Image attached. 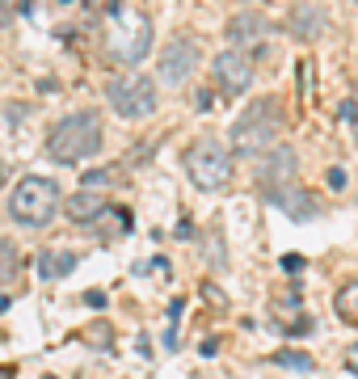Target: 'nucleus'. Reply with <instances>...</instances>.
Listing matches in <instances>:
<instances>
[{
    "label": "nucleus",
    "instance_id": "nucleus-1",
    "mask_svg": "<svg viewBox=\"0 0 358 379\" xmlns=\"http://www.w3.org/2000/svg\"><path fill=\"white\" fill-rule=\"evenodd\" d=\"M97 148H101V118L89 114V110L68 114L46 135V156L55 160V165H80V160L97 156Z\"/></svg>",
    "mask_w": 358,
    "mask_h": 379
},
{
    "label": "nucleus",
    "instance_id": "nucleus-2",
    "mask_svg": "<svg viewBox=\"0 0 358 379\" xmlns=\"http://www.w3.org/2000/svg\"><path fill=\"white\" fill-rule=\"evenodd\" d=\"M283 131V105L274 97H262V101H253L249 110L232 123V152L240 156H262L274 148Z\"/></svg>",
    "mask_w": 358,
    "mask_h": 379
},
{
    "label": "nucleus",
    "instance_id": "nucleus-3",
    "mask_svg": "<svg viewBox=\"0 0 358 379\" xmlns=\"http://www.w3.org/2000/svg\"><path fill=\"white\" fill-rule=\"evenodd\" d=\"M9 211L26 228H46L60 211V186L51 177H21L17 190L9 194Z\"/></svg>",
    "mask_w": 358,
    "mask_h": 379
},
{
    "label": "nucleus",
    "instance_id": "nucleus-4",
    "mask_svg": "<svg viewBox=\"0 0 358 379\" xmlns=\"http://www.w3.org/2000/svg\"><path fill=\"white\" fill-rule=\"evenodd\" d=\"M106 46H110V60H118V64H127V68L143 64V60L152 55V21H147L143 13H123V9H114V26H110Z\"/></svg>",
    "mask_w": 358,
    "mask_h": 379
},
{
    "label": "nucleus",
    "instance_id": "nucleus-5",
    "mask_svg": "<svg viewBox=\"0 0 358 379\" xmlns=\"http://www.w3.org/2000/svg\"><path fill=\"white\" fill-rule=\"evenodd\" d=\"M186 169H190V177H194L198 190L220 194V190L232 182V156H228L215 139H198V143L186 152Z\"/></svg>",
    "mask_w": 358,
    "mask_h": 379
},
{
    "label": "nucleus",
    "instance_id": "nucleus-6",
    "mask_svg": "<svg viewBox=\"0 0 358 379\" xmlns=\"http://www.w3.org/2000/svg\"><path fill=\"white\" fill-rule=\"evenodd\" d=\"M106 97H110V105L123 118H147L152 110H156V85H152L147 76H118V80H110Z\"/></svg>",
    "mask_w": 358,
    "mask_h": 379
},
{
    "label": "nucleus",
    "instance_id": "nucleus-7",
    "mask_svg": "<svg viewBox=\"0 0 358 379\" xmlns=\"http://www.w3.org/2000/svg\"><path fill=\"white\" fill-rule=\"evenodd\" d=\"M194 64H198V46L190 38H173V42H165V55L156 64V76L173 89V85H181L194 72Z\"/></svg>",
    "mask_w": 358,
    "mask_h": 379
},
{
    "label": "nucleus",
    "instance_id": "nucleus-8",
    "mask_svg": "<svg viewBox=\"0 0 358 379\" xmlns=\"http://www.w3.org/2000/svg\"><path fill=\"white\" fill-rule=\"evenodd\" d=\"M270 206H278L283 215H291L295 224H308V220H316L321 215V198H312L308 190H299V186H270Z\"/></svg>",
    "mask_w": 358,
    "mask_h": 379
},
{
    "label": "nucleus",
    "instance_id": "nucleus-9",
    "mask_svg": "<svg viewBox=\"0 0 358 379\" xmlns=\"http://www.w3.org/2000/svg\"><path fill=\"white\" fill-rule=\"evenodd\" d=\"M215 80H220V89L228 93V97H236V93H244L249 85H253V60L244 55V51H224V55H215Z\"/></svg>",
    "mask_w": 358,
    "mask_h": 379
},
{
    "label": "nucleus",
    "instance_id": "nucleus-10",
    "mask_svg": "<svg viewBox=\"0 0 358 379\" xmlns=\"http://www.w3.org/2000/svg\"><path fill=\"white\" fill-rule=\"evenodd\" d=\"M325 26H329V17H325V9H321V5H299V9H291V17H287V30H291L299 42L321 38V34H325Z\"/></svg>",
    "mask_w": 358,
    "mask_h": 379
},
{
    "label": "nucleus",
    "instance_id": "nucleus-11",
    "mask_svg": "<svg viewBox=\"0 0 358 379\" xmlns=\"http://www.w3.org/2000/svg\"><path fill=\"white\" fill-rule=\"evenodd\" d=\"M64 211H68L72 224H97V215L106 211V198H101L97 190H80V194H72L64 202Z\"/></svg>",
    "mask_w": 358,
    "mask_h": 379
},
{
    "label": "nucleus",
    "instance_id": "nucleus-12",
    "mask_svg": "<svg viewBox=\"0 0 358 379\" xmlns=\"http://www.w3.org/2000/svg\"><path fill=\"white\" fill-rule=\"evenodd\" d=\"M295 173V152L291 148H274L262 165V182L266 186H287V177Z\"/></svg>",
    "mask_w": 358,
    "mask_h": 379
},
{
    "label": "nucleus",
    "instance_id": "nucleus-13",
    "mask_svg": "<svg viewBox=\"0 0 358 379\" xmlns=\"http://www.w3.org/2000/svg\"><path fill=\"white\" fill-rule=\"evenodd\" d=\"M72 270H76V257H72V253H42V257H38V274H42L46 283L68 279Z\"/></svg>",
    "mask_w": 358,
    "mask_h": 379
},
{
    "label": "nucleus",
    "instance_id": "nucleus-14",
    "mask_svg": "<svg viewBox=\"0 0 358 379\" xmlns=\"http://www.w3.org/2000/svg\"><path fill=\"white\" fill-rule=\"evenodd\" d=\"M266 30H270L266 17H258V13H240V17H232L228 38H232V42H244V38H262Z\"/></svg>",
    "mask_w": 358,
    "mask_h": 379
},
{
    "label": "nucleus",
    "instance_id": "nucleus-15",
    "mask_svg": "<svg viewBox=\"0 0 358 379\" xmlns=\"http://www.w3.org/2000/svg\"><path fill=\"white\" fill-rule=\"evenodd\" d=\"M333 308H337V316H341L346 324H354V329H358V283H346V287L337 291Z\"/></svg>",
    "mask_w": 358,
    "mask_h": 379
},
{
    "label": "nucleus",
    "instance_id": "nucleus-16",
    "mask_svg": "<svg viewBox=\"0 0 358 379\" xmlns=\"http://www.w3.org/2000/svg\"><path fill=\"white\" fill-rule=\"evenodd\" d=\"M17 270H21L17 249H13L5 236H0V287H5V283H13V274H17Z\"/></svg>",
    "mask_w": 358,
    "mask_h": 379
},
{
    "label": "nucleus",
    "instance_id": "nucleus-17",
    "mask_svg": "<svg viewBox=\"0 0 358 379\" xmlns=\"http://www.w3.org/2000/svg\"><path fill=\"white\" fill-rule=\"evenodd\" d=\"M274 362H278V367H287V371H312V358L303 354V350H278V354H274Z\"/></svg>",
    "mask_w": 358,
    "mask_h": 379
},
{
    "label": "nucleus",
    "instance_id": "nucleus-18",
    "mask_svg": "<svg viewBox=\"0 0 358 379\" xmlns=\"http://www.w3.org/2000/svg\"><path fill=\"white\" fill-rule=\"evenodd\" d=\"M303 265H308V257H299V253H283V270H287V274H303Z\"/></svg>",
    "mask_w": 358,
    "mask_h": 379
},
{
    "label": "nucleus",
    "instance_id": "nucleus-19",
    "mask_svg": "<svg viewBox=\"0 0 358 379\" xmlns=\"http://www.w3.org/2000/svg\"><path fill=\"white\" fill-rule=\"evenodd\" d=\"M287 333H291V337H308V333H312V320H308V316H295V320L287 324Z\"/></svg>",
    "mask_w": 358,
    "mask_h": 379
},
{
    "label": "nucleus",
    "instance_id": "nucleus-20",
    "mask_svg": "<svg viewBox=\"0 0 358 379\" xmlns=\"http://www.w3.org/2000/svg\"><path fill=\"white\" fill-rule=\"evenodd\" d=\"M299 89H303V97H312V64L308 60L299 64Z\"/></svg>",
    "mask_w": 358,
    "mask_h": 379
},
{
    "label": "nucleus",
    "instance_id": "nucleus-21",
    "mask_svg": "<svg viewBox=\"0 0 358 379\" xmlns=\"http://www.w3.org/2000/svg\"><path fill=\"white\" fill-rule=\"evenodd\" d=\"M106 182H110V173H101V169H89L84 173V190H101Z\"/></svg>",
    "mask_w": 358,
    "mask_h": 379
},
{
    "label": "nucleus",
    "instance_id": "nucleus-22",
    "mask_svg": "<svg viewBox=\"0 0 358 379\" xmlns=\"http://www.w3.org/2000/svg\"><path fill=\"white\" fill-rule=\"evenodd\" d=\"M84 303H89V308H106V291H89Z\"/></svg>",
    "mask_w": 358,
    "mask_h": 379
},
{
    "label": "nucleus",
    "instance_id": "nucleus-23",
    "mask_svg": "<svg viewBox=\"0 0 358 379\" xmlns=\"http://www.w3.org/2000/svg\"><path fill=\"white\" fill-rule=\"evenodd\" d=\"M337 114H341V123H354V118H358V110H354V101H341V110H337Z\"/></svg>",
    "mask_w": 358,
    "mask_h": 379
},
{
    "label": "nucleus",
    "instance_id": "nucleus-24",
    "mask_svg": "<svg viewBox=\"0 0 358 379\" xmlns=\"http://www.w3.org/2000/svg\"><path fill=\"white\" fill-rule=\"evenodd\" d=\"M329 186L341 190V186H346V169H329Z\"/></svg>",
    "mask_w": 358,
    "mask_h": 379
},
{
    "label": "nucleus",
    "instance_id": "nucleus-25",
    "mask_svg": "<svg viewBox=\"0 0 358 379\" xmlns=\"http://www.w3.org/2000/svg\"><path fill=\"white\" fill-rule=\"evenodd\" d=\"M346 367H350V375H358V346L346 350Z\"/></svg>",
    "mask_w": 358,
    "mask_h": 379
},
{
    "label": "nucleus",
    "instance_id": "nucleus-26",
    "mask_svg": "<svg viewBox=\"0 0 358 379\" xmlns=\"http://www.w3.org/2000/svg\"><path fill=\"white\" fill-rule=\"evenodd\" d=\"M9 21H13V13H9L5 5H0V26H9Z\"/></svg>",
    "mask_w": 358,
    "mask_h": 379
},
{
    "label": "nucleus",
    "instance_id": "nucleus-27",
    "mask_svg": "<svg viewBox=\"0 0 358 379\" xmlns=\"http://www.w3.org/2000/svg\"><path fill=\"white\" fill-rule=\"evenodd\" d=\"M0 379H17V371L13 367H0Z\"/></svg>",
    "mask_w": 358,
    "mask_h": 379
},
{
    "label": "nucleus",
    "instance_id": "nucleus-28",
    "mask_svg": "<svg viewBox=\"0 0 358 379\" xmlns=\"http://www.w3.org/2000/svg\"><path fill=\"white\" fill-rule=\"evenodd\" d=\"M0 312H9V295H0Z\"/></svg>",
    "mask_w": 358,
    "mask_h": 379
},
{
    "label": "nucleus",
    "instance_id": "nucleus-29",
    "mask_svg": "<svg viewBox=\"0 0 358 379\" xmlns=\"http://www.w3.org/2000/svg\"><path fill=\"white\" fill-rule=\"evenodd\" d=\"M46 379H60V375H46Z\"/></svg>",
    "mask_w": 358,
    "mask_h": 379
},
{
    "label": "nucleus",
    "instance_id": "nucleus-30",
    "mask_svg": "<svg viewBox=\"0 0 358 379\" xmlns=\"http://www.w3.org/2000/svg\"><path fill=\"white\" fill-rule=\"evenodd\" d=\"M354 110H358V101H354ZM354 123H358V118H354Z\"/></svg>",
    "mask_w": 358,
    "mask_h": 379
},
{
    "label": "nucleus",
    "instance_id": "nucleus-31",
    "mask_svg": "<svg viewBox=\"0 0 358 379\" xmlns=\"http://www.w3.org/2000/svg\"><path fill=\"white\" fill-rule=\"evenodd\" d=\"M240 5H249V0H240Z\"/></svg>",
    "mask_w": 358,
    "mask_h": 379
},
{
    "label": "nucleus",
    "instance_id": "nucleus-32",
    "mask_svg": "<svg viewBox=\"0 0 358 379\" xmlns=\"http://www.w3.org/2000/svg\"><path fill=\"white\" fill-rule=\"evenodd\" d=\"M354 5H358V0H354Z\"/></svg>",
    "mask_w": 358,
    "mask_h": 379
}]
</instances>
